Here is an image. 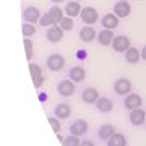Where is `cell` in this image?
I'll return each mask as SVG.
<instances>
[{
  "label": "cell",
  "instance_id": "cell-1",
  "mask_svg": "<svg viewBox=\"0 0 146 146\" xmlns=\"http://www.w3.org/2000/svg\"><path fill=\"white\" fill-rule=\"evenodd\" d=\"M57 91H58L60 96H63V98L73 96L75 91H76V88H75V81H72V80H63V81H60V83L57 84Z\"/></svg>",
  "mask_w": 146,
  "mask_h": 146
},
{
  "label": "cell",
  "instance_id": "cell-2",
  "mask_svg": "<svg viewBox=\"0 0 146 146\" xmlns=\"http://www.w3.org/2000/svg\"><path fill=\"white\" fill-rule=\"evenodd\" d=\"M63 67H65V58H63V55H60V54H52V55H49V58H47V68H49V70L58 72V70H62Z\"/></svg>",
  "mask_w": 146,
  "mask_h": 146
},
{
  "label": "cell",
  "instance_id": "cell-3",
  "mask_svg": "<svg viewBox=\"0 0 146 146\" xmlns=\"http://www.w3.org/2000/svg\"><path fill=\"white\" fill-rule=\"evenodd\" d=\"M80 16H81L83 23H86V25H94V23H98V18H99L98 10L93 8V7H84Z\"/></svg>",
  "mask_w": 146,
  "mask_h": 146
},
{
  "label": "cell",
  "instance_id": "cell-4",
  "mask_svg": "<svg viewBox=\"0 0 146 146\" xmlns=\"http://www.w3.org/2000/svg\"><path fill=\"white\" fill-rule=\"evenodd\" d=\"M141 104H143V99H141L140 94H135V93H130L127 94L125 98V102H123V106H125L128 110H135V109H140Z\"/></svg>",
  "mask_w": 146,
  "mask_h": 146
},
{
  "label": "cell",
  "instance_id": "cell-5",
  "mask_svg": "<svg viewBox=\"0 0 146 146\" xmlns=\"http://www.w3.org/2000/svg\"><path fill=\"white\" fill-rule=\"evenodd\" d=\"M89 125H88V122L83 119H80L76 120V122H73L72 125H70V135H75V136H81L84 135L86 131H88Z\"/></svg>",
  "mask_w": 146,
  "mask_h": 146
},
{
  "label": "cell",
  "instance_id": "cell-6",
  "mask_svg": "<svg viewBox=\"0 0 146 146\" xmlns=\"http://www.w3.org/2000/svg\"><path fill=\"white\" fill-rule=\"evenodd\" d=\"M114 91L119 96H125V94H130L131 91V83H130V80H127V78H119L117 81H115L114 84Z\"/></svg>",
  "mask_w": 146,
  "mask_h": 146
},
{
  "label": "cell",
  "instance_id": "cell-7",
  "mask_svg": "<svg viewBox=\"0 0 146 146\" xmlns=\"http://www.w3.org/2000/svg\"><path fill=\"white\" fill-rule=\"evenodd\" d=\"M112 47H114L117 52H127L128 49H130V39L127 36H115L114 37V41H112Z\"/></svg>",
  "mask_w": 146,
  "mask_h": 146
},
{
  "label": "cell",
  "instance_id": "cell-8",
  "mask_svg": "<svg viewBox=\"0 0 146 146\" xmlns=\"http://www.w3.org/2000/svg\"><path fill=\"white\" fill-rule=\"evenodd\" d=\"M101 25H102L104 29H115V28L119 26V16L115 15V13H107V15L102 16Z\"/></svg>",
  "mask_w": 146,
  "mask_h": 146
},
{
  "label": "cell",
  "instance_id": "cell-9",
  "mask_svg": "<svg viewBox=\"0 0 146 146\" xmlns=\"http://www.w3.org/2000/svg\"><path fill=\"white\" fill-rule=\"evenodd\" d=\"M130 122H131V125H143L146 122V112L143 109H135V110H130Z\"/></svg>",
  "mask_w": 146,
  "mask_h": 146
},
{
  "label": "cell",
  "instance_id": "cell-10",
  "mask_svg": "<svg viewBox=\"0 0 146 146\" xmlns=\"http://www.w3.org/2000/svg\"><path fill=\"white\" fill-rule=\"evenodd\" d=\"M23 18H25V21L26 23H36V21L41 20V13H39V10H37L36 7H28V8H25V11H23Z\"/></svg>",
  "mask_w": 146,
  "mask_h": 146
},
{
  "label": "cell",
  "instance_id": "cell-11",
  "mask_svg": "<svg viewBox=\"0 0 146 146\" xmlns=\"http://www.w3.org/2000/svg\"><path fill=\"white\" fill-rule=\"evenodd\" d=\"M130 3L128 2H125V0H122V2H117L114 7V13L119 18H127V16L130 15Z\"/></svg>",
  "mask_w": 146,
  "mask_h": 146
},
{
  "label": "cell",
  "instance_id": "cell-12",
  "mask_svg": "<svg viewBox=\"0 0 146 146\" xmlns=\"http://www.w3.org/2000/svg\"><path fill=\"white\" fill-rule=\"evenodd\" d=\"M47 39L50 42H60L63 39V29L57 25H54L47 29Z\"/></svg>",
  "mask_w": 146,
  "mask_h": 146
},
{
  "label": "cell",
  "instance_id": "cell-13",
  "mask_svg": "<svg viewBox=\"0 0 146 146\" xmlns=\"http://www.w3.org/2000/svg\"><path fill=\"white\" fill-rule=\"evenodd\" d=\"M114 33L112 29H102V31L98 33V42L101 46H110L112 41H114Z\"/></svg>",
  "mask_w": 146,
  "mask_h": 146
},
{
  "label": "cell",
  "instance_id": "cell-14",
  "mask_svg": "<svg viewBox=\"0 0 146 146\" xmlns=\"http://www.w3.org/2000/svg\"><path fill=\"white\" fill-rule=\"evenodd\" d=\"M81 98H83V101L86 102V104H94L96 101L99 99V91L94 89V88H88V89H84L83 91Z\"/></svg>",
  "mask_w": 146,
  "mask_h": 146
},
{
  "label": "cell",
  "instance_id": "cell-15",
  "mask_svg": "<svg viewBox=\"0 0 146 146\" xmlns=\"http://www.w3.org/2000/svg\"><path fill=\"white\" fill-rule=\"evenodd\" d=\"M68 76L72 78V81H75V83H80V81H83L84 76H86V72H84L83 67H80V65H76V67H73L70 72H68Z\"/></svg>",
  "mask_w": 146,
  "mask_h": 146
},
{
  "label": "cell",
  "instance_id": "cell-16",
  "mask_svg": "<svg viewBox=\"0 0 146 146\" xmlns=\"http://www.w3.org/2000/svg\"><path fill=\"white\" fill-rule=\"evenodd\" d=\"M54 114L55 117L58 119H68L70 115H72V107L67 104V102H62V104H58L55 109H54Z\"/></svg>",
  "mask_w": 146,
  "mask_h": 146
},
{
  "label": "cell",
  "instance_id": "cell-17",
  "mask_svg": "<svg viewBox=\"0 0 146 146\" xmlns=\"http://www.w3.org/2000/svg\"><path fill=\"white\" fill-rule=\"evenodd\" d=\"M81 7H80V3L75 0V2H70V3H67V7H65V15L67 16H70V18H75V16H78V15H81Z\"/></svg>",
  "mask_w": 146,
  "mask_h": 146
},
{
  "label": "cell",
  "instance_id": "cell-18",
  "mask_svg": "<svg viewBox=\"0 0 146 146\" xmlns=\"http://www.w3.org/2000/svg\"><path fill=\"white\" fill-rule=\"evenodd\" d=\"M80 37H81V41L84 42H91L96 39V29L93 26H84L81 28V31H80Z\"/></svg>",
  "mask_w": 146,
  "mask_h": 146
},
{
  "label": "cell",
  "instance_id": "cell-19",
  "mask_svg": "<svg viewBox=\"0 0 146 146\" xmlns=\"http://www.w3.org/2000/svg\"><path fill=\"white\" fill-rule=\"evenodd\" d=\"M96 107L101 112H110V110L114 109V102L110 99H107V98H99V99L96 101Z\"/></svg>",
  "mask_w": 146,
  "mask_h": 146
},
{
  "label": "cell",
  "instance_id": "cell-20",
  "mask_svg": "<svg viewBox=\"0 0 146 146\" xmlns=\"http://www.w3.org/2000/svg\"><path fill=\"white\" fill-rule=\"evenodd\" d=\"M141 58V50H138L136 47H130L125 52V60L128 63H136Z\"/></svg>",
  "mask_w": 146,
  "mask_h": 146
},
{
  "label": "cell",
  "instance_id": "cell-21",
  "mask_svg": "<svg viewBox=\"0 0 146 146\" xmlns=\"http://www.w3.org/2000/svg\"><path fill=\"white\" fill-rule=\"evenodd\" d=\"M107 146H127L125 136L120 135V133H114V135L107 140Z\"/></svg>",
  "mask_w": 146,
  "mask_h": 146
},
{
  "label": "cell",
  "instance_id": "cell-22",
  "mask_svg": "<svg viewBox=\"0 0 146 146\" xmlns=\"http://www.w3.org/2000/svg\"><path fill=\"white\" fill-rule=\"evenodd\" d=\"M47 13L50 15V18H52V21H54V25H58V23H60V21H62L63 18H65V15H63L65 11L60 10L58 7H52L50 10L47 11Z\"/></svg>",
  "mask_w": 146,
  "mask_h": 146
},
{
  "label": "cell",
  "instance_id": "cell-23",
  "mask_svg": "<svg viewBox=\"0 0 146 146\" xmlns=\"http://www.w3.org/2000/svg\"><path fill=\"white\" fill-rule=\"evenodd\" d=\"M114 133H115V128L112 125H102L99 128V133H98V135H99L101 140H109Z\"/></svg>",
  "mask_w": 146,
  "mask_h": 146
},
{
  "label": "cell",
  "instance_id": "cell-24",
  "mask_svg": "<svg viewBox=\"0 0 146 146\" xmlns=\"http://www.w3.org/2000/svg\"><path fill=\"white\" fill-rule=\"evenodd\" d=\"M21 31H23V36L25 37L34 36V34H36V26H34L33 23H25L23 28H21Z\"/></svg>",
  "mask_w": 146,
  "mask_h": 146
},
{
  "label": "cell",
  "instance_id": "cell-25",
  "mask_svg": "<svg viewBox=\"0 0 146 146\" xmlns=\"http://www.w3.org/2000/svg\"><path fill=\"white\" fill-rule=\"evenodd\" d=\"M63 146H80L81 145V140H80V136H75V135H70L65 138V141L62 143Z\"/></svg>",
  "mask_w": 146,
  "mask_h": 146
},
{
  "label": "cell",
  "instance_id": "cell-26",
  "mask_svg": "<svg viewBox=\"0 0 146 146\" xmlns=\"http://www.w3.org/2000/svg\"><path fill=\"white\" fill-rule=\"evenodd\" d=\"M58 25H60V28H62L63 31H70V29L73 28V18H70V16H65V18H63L60 23H58Z\"/></svg>",
  "mask_w": 146,
  "mask_h": 146
},
{
  "label": "cell",
  "instance_id": "cell-27",
  "mask_svg": "<svg viewBox=\"0 0 146 146\" xmlns=\"http://www.w3.org/2000/svg\"><path fill=\"white\" fill-rule=\"evenodd\" d=\"M39 25L41 26H54V21H52V18H50V15L49 13H44V15L41 16V20H39Z\"/></svg>",
  "mask_w": 146,
  "mask_h": 146
},
{
  "label": "cell",
  "instance_id": "cell-28",
  "mask_svg": "<svg viewBox=\"0 0 146 146\" xmlns=\"http://www.w3.org/2000/svg\"><path fill=\"white\" fill-rule=\"evenodd\" d=\"M29 73H31V78H37V76H41L42 73H41V67L39 65H36V63H31L29 65Z\"/></svg>",
  "mask_w": 146,
  "mask_h": 146
},
{
  "label": "cell",
  "instance_id": "cell-29",
  "mask_svg": "<svg viewBox=\"0 0 146 146\" xmlns=\"http://www.w3.org/2000/svg\"><path fill=\"white\" fill-rule=\"evenodd\" d=\"M25 49H26V58L28 60H31L33 58V42L31 39H25Z\"/></svg>",
  "mask_w": 146,
  "mask_h": 146
},
{
  "label": "cell",
  "instance_id": "cell-30",
  "mask_svg": "<svg viewBox=\"0 0 146 146\" xmlns=\"http://www.w3.org/2000/svg\"><path fill=\"white\" fill-rule=\"evenodd\" d=\"M49 123H50V127H52V130L55 131V133H60L62 125H60V122H58L55 117H50V119H49Z\"/></svg>",
  "mask_w": 146,
  "mask_h": 146
},
{
  "label": "cell",
  "instance_id": "cell-31",
  "mask_svg": "<svg viewBox=\"0 0 146 146\" xmlns=\"http://www.w3.org/2000/svg\"><path fill=\"white\" fill-rule=\"evenodd\" d=\"M44 81H46V78H44V75H41V76H37V78H34L33 80V83H34V88L36 89H39L44 84Z\"/></svg>",
  "mask_w": 146,
  "mask_h": 146
},
{
  "label": "cell",
  "instance_id": "cell-32",
  "mask_svg": "<svg viewBox=\"0 0 146 146\" xmlns=\"http://www.w3.org/2000/svg\"><path fill=\"white\" fill-rule=\"evenodd\" d=\"M80 146H94V143L91 140H84V141H81V145Z\"/></svg>",
  "mask_w": 146,
  "mask_h": 146
},
{
  "label": "cell",
  "instance_id": "cell-33",
  "mask_svg": "<svg viewBox=\"0 0 146 146\" xmlns=\"http://www.w3.org/2000/svg\"><path fill=\"white\" fill-rule=\"evenodd\" d=\"M141 58H143V60H146V46L141 49Z\"/></svg>",
  "mask_w": 146,
  "mask_h": 146
},
{
  "label": "cell",
  "instance_id": "cell-34",
  "mask_svg": "<svg viewBox=\"0 0 146 146\" xmlns=\"http://www.w3.org/2000/svg\"><path fill=\"white\" fill-rule=\"evenodd\" d=\"M57 138H58V141H60V143H63V141H65V138H63L60 133H57Z\"/></svg>",
  "mask_w": 146,
  "mask_h": 146
},
{
  "label": "cell",
  "instance_id": "cell-35",
  "mask_svg": "<svg viewBox=\"0 0 146 146\" xmlns=\"http://www.w3.org/2000/svg\"><path fill=\"white\" fill-rule=\"evenodd\" d=\"M54 3H60V2H65V0H52Z\"/></svg>",
  "mask_w": 146,
  "mask_h": 146
}]
</instances>
